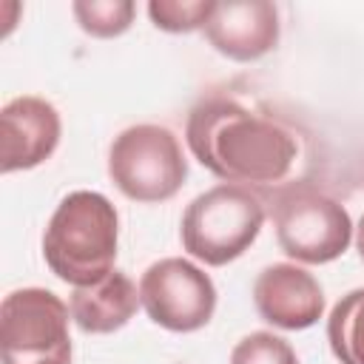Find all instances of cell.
<instances>
[{"instance_id":"6","label":"cell","mask_w":364,"mask_h":364,"mask_svg":"<svg viewBox=\"0 0 364 364\" xmlns=\"http://www.w3.org/2000/svg\"><path fill=\"white\" fill-rule=\"evenodd\" d=\"M71 310L46 287L11 290L0 304L3 364H71Z\"/></svg>"},{"instance_id":"9","label":"cell","mask_w":364,"mask_h":364,"mask_svg":"<svg viewBox=\"0 0 364 364\" xmlns=\"http://www.w3.org/2000/svg\"><path fill=\"white\" fill-rule=\"evenodd\" d=\"M202 31L222 57L253 63L279 43V9L270 0H222L213 3Z\"/></svg>"},{"instance_id":"1","label":"cell","mask_w":364,"mask_h":364,"mask_svg":"<svg viewBox=\"0 0 364 364\" xmlns=\"http://www.w3.org/2000/svg\"><path fill=\"white\" fill-rule=\"evenodd\" d=\"M185 142L202 168L245 188L284 182L299 156L287 125L225 94L202 97L191 108Z\"/></svg>"},{"instance_id":"16","label":"cell","mask_w":364,"mask_h":364,"mask_svg":"<svg viewBox=\"0 0 364 364\" xmlns=\"http://www.w3.org/2000/svg\"><path fill=\"white\" fill-rule=\"evenodd\" d=\"M355 247H358V256H361V262H364V216H361V222H358V228H355Z\"/></svg>"},{"instance_id":"8","label":"cell","mask_w":364,"mask_h":364,"mask_svg":"<svg viewBox=\"0 0 364 364\" xmlns=\"http://www.w3.org/2000/svg\"><path fill=\"white\" fill-rule=\"evenodd\" d=\"M60 114L57 108L34 94L14 97L0 111V142H3V159L0 171H28L43 165L60 145Z\"/></svg>"},{"instance_id":"7","label":"cell","mask_w":364,"mask_h":364,"mask_svg":"<svg viewBox=\"0 0 364 364\" xmlns=\"http://www.w3.org/2000/svg\"><path fill=\"white\" fill-rule=\"evenodd\" d=\"M139 301L148 318L171 333L202 330L216 310L213 279L182 256L154 262L139 279Z\"/></svg>"},{"instance_id":"5","label":"cell","mask_w":364,"mask_h":364,"mask_svg":"<svg viewBox=\"0 0 364 364\" xmlns=\"http://www.w3.org/2000/svg\"><path fill=\"white\" fill-rule=\"evenodd\" d=\"M279 247L301 264H327L353 242V219L341 202L313 185H284L273 196Z\"/></svg>"},{"instance_id":"4","label":"cell","mask_w":364,"mask_h":364,"mask_svg":"<svg viewBox=\"0 0 364 364\" xmlns=\"http://www.w3.org/2000/svg\"><path fill=\"white\" fill-rule=\"evenodd\" d=\"M108 176L119 193L134 202H168L188 179V159L173 131L142 122L114 136L108 148Z\"/></svg>"},{"instance_id":"13","label":"cell","mask_w":364,"mask_h":364,"mask_svg":"<svg viewBox=\"0 0 364 364\" xmlns=\"http://www.w3.org/2000/svg\"><path fill=\"white\" fill-rule=\"evenodd\" d=\"M71 11L85 34L111 40L131 28L136 6L131 0H77L71 3Z\"/></svg>"},{"instance_id":"10","label":"cell","mask_w":364,"mask_h":364,"mask_svg":"<svg viewBox=\"0 0 364 364\" xmlns=\"http://www.w3.org/2000/svg\"><path fill=\"white\" fill-rule=\"evenodd\" d=\"M256 313L279 330H307L324 313V290L293 262L267 264L253 282Z\"/></svg>"},{"instance_id":"2","label":"cell","mask_w":364,"mask_h":364,"mask_svg":"<svg viewBox=\"0 0 364 364\" xmlns=\"http://www.w3.org/2000/svg\"><path fill=\"white\" fill-rule=\"evenodd\" d=\"M117 242L119 216L111 199L97 191H71L46 225L43 259L60 282L85 287L114 270Z\"/></svg>"},{"instance_id":"15","label":"cell","mask_w":364,"mask_h":364,"mask_svg":"<svg viewBox=\"0 0 364 364\" xmlns=\"http://www.w3.org/2000/svg\"><path fill=\"white\" fill-rule=\"evenodd\" d=\"M230 364H299L293 347L267 330H256L236 341L230 353Z\"/></svg>"},{"instance_id":"14","label":"cell","mask_w":364,"mask_h":364,"mask_svg":"<svg viewBox=\"0 0 364 364\" xmlns=\"http://www.w3.org/2000/svg\"><path fill=\"white\" fill-rule=\"evenodd\" d=\"M213 11V0H151L148 17L156 28L171 34H188L205 28Z\"/></svg>"},{"instance_id":"12","label":"cell","mask_w":364,"mask_h":364,"mask_svg":"<svg viewBox=\"0 0 364 364\" xmlns=\"http://www.w3.org/2000/svg\"><path fill=\"white\" fill-rule=\"evenodd\" d=\"M327 341L341 364H364V287L336 301L327 316Z\"/></svg>"},{"instance_id":"11","label":"cell","mask_w":364,"mask_h":364,"mask_svg":"<svg viewBox=\"0 0 364 364\" xmlns=\"http://www.w3.org/2000/svg\"><path fill=\"white\" fill-rule=\"evenodd\" d=\"M139 304V287L122 270H111L105 279L94 284L74 287L68 310L82 333L105 336L125 327Z\"/></svg>"},{"instance_id":"3","label":"cell","mask_w":364,"mask_h":364,"mask_svg":"<svg viewBox=\"0 0 364 364\" xmlns=\"http://www.w3.org/2000/svg\"><path fill=\"white\" fill-rule=\"evenodd\" d=\"M262 225V196L245 185L222 182L191 199L179 222V239L193 259L222 267L239 259L256 242Z\"/></svg>"}]
</instances>
